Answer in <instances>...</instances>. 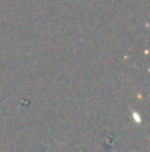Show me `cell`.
Here are the masks:
<instances>
[{
  "label": "cell",
  "mask_w": 150,
  "mask_h": 152,
  "mask_svg": "<svg viewBox=\"0 0 150 152\" xmlns=\"http://www.w3.org/2000/svg\"><path fill=\"white\" fill-rule=\"evenodd\" d=\"M133 115H134V118H136V120H137V123H140V115H137V114H136V112H134V114H133Z\"/></svg>",
  "instance_id": "1"
}]
</instances>
